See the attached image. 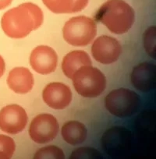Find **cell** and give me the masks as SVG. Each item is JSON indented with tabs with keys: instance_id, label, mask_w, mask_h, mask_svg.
Listing matches in <instances>:
<instances>
[{
	"instance_id": "obj_22",
	"label": "cell",
	"mask_w": 156,
	"mask_h": 159,
	"mask_svg": "<svg viewBox=\"0 0 156 159\" xmlns=\"http://www.w3.org/2000/svg\"><path fill=\"white\" fill-rule=\"evenodd\" d=\"M13 0H0V10H4L11 4Z\"/></svg>"
},
{
	"instance_id": "obj_15",
	"label": "cell",
	"mask_w": 156,
	"mask_h": 159,
	"mask_svg": "<svg viewBox=\"0 0 156 159\" xmlns=\"http://www.w3.org/2000/svg\"><path fill=\"white\" fill-rule=\"evenodd\" d=\"M61 134L63 140L70 145H78L83 143L88 136L85 125L79 121L71 120L62 125Z\"/></svg>"
},
{
	"instance_id": "obj_8",
	"label": "cell",
	"mask_w": 156,
	"mask_h": 159,
	"mask_svg": "<svg viewBox=\"0 0 156 159\" xmlns=\"http://www.w3.org/2000/svg\"><path fill=\"white\" fill-rule=\"evenodd\" d=\"M91 51L94 60L101 64L109 65L120 59L122 46L116 38L108 35H102L94 40Z\"/></svg>"
},
{
	"instance_id": "obj_17",
	"label": "cell",
	"mask_w": 156,
	"mask_h": 159,
	"mask_svg": "<svg viewBox=\"0 0 156 159\" xmlns=\"http://www.w3.org/2000/svg\"><path fill=\"white\" fill-rule=\"evenodd\" d=\"M34 159H65V154L59 147L50 145L38 150L35 153Z\"/></svg>"
},
{
	"instance_id": "obj_13",
	"label": "cell",
	"mask_w": 156,
	"mask_h": 159,
	"mask_svg": "<svg viewBox=\"0 0 156 159\" xmlns=\"http://www.w3.org/2000/svg\"><path fill=\"white\" fill-rule=\"evenodd\" d=\"M34 84L33 74L26 67H15L9 73L7 84L10 89L16 94H27L32 90Z\"/></svg>"
},
{
	"instance_id": "obj_18",
	"label": "cell",
	"mask_w": 156,
	"mask_h": 159,
	"mask_svg": "<svg viewBox=\"0 0 156 159\" xmlns=\"http://www.w3.org/2000/svg\"><path fill=\"white\" fill-rule=\"evenodd\" d=\"M143 45L148 56L155 59L156 45V28L155 26H151L145 31L143 34Z\"/></svg>"
},
{
	"instance_id": "obj_2",
	"label": "cell",
	"mask_w": 156,
	"mask_h": 159,
	"mask_svg": "<svg viewBox=\"0 0 156 159\" xmlns=\"http://www.w3.org/2000/svg\"><path fill=\"white\" fill-rule=\"evenodd\" d=\"M95 18L112 33L123 34L134 25L135 13L123 0H108L99 9Z\"/></svg>"
},
{
	"instance_id": "obj_10",
	"label": "cell",
	"mask_w": 156,
	"mask_h": 159,
	"mask_svg": "<svg viewBox=\"0 0 156 159\" xmlns=\"http://www.w3.org/2000/svg\"><path fill=\"white\" fill-rule=\"evenodd\" d=\"M30 65L39 74H50L57 68V53L48 45L37 46L30 53Z\"/></svg>"
},
{
	"instance_id": "obj_21",
	"label": "cell",
	"mask_w": 156,
	"mask_h": 159,
	"mask_svg": "<svg viewBox=\"0 0 156 159\" xmlns=\"http://www.w3.org/2000/svg\"><path fill=\"white\" fill-rule=\"evenodd\" d=\"M89 0H75L74 4V13L82 11L86 8Z\"/></svg>"
},
{
	"instance_id": "obj_9",
	"label": "cell",
	"mask_w": 156,
	"mask_h": 159,
	"mask_svg": "<svg viewBox=\"0 0 156 159\" xmlns=\"http://www.w3.org/2000/svg\"><path fill=\"white\" fill-rule=\"evenodd\" d=\"M27 114L21 105L13 104L0 110V129L10 134L22 132L27 126Z\"/></svg>"
},
{
	"instance_id": "obj_5",
	"label": "cell",
	"mask_w": 156,
	"mask_h": 159,
	"mask_svg": "<svg viewBox=\"0 0 156 159\" xmlns=\"http://www.w3.org/2000/svg\"><path fill=\"white\" fill-rule=\"evenodd\" d=\"M104 105L112 116L126 118L137 112L140 106V98L135 91L121 88L110 91L105 96Z\"/></svg>"
},
{
	"instance_id": "obj_6",
	"label": "cell",
	"mask_w": 156,
	"mask_h": 159,
	"mask_svg": "<svg viewBox=\"0 0 156 159\" xmlns=\"http://www.w3.org/2000/svg\"><path fill=\"white\" fill-rule=\"evenodd\" d=\"M59 125L57 119L51 114L38 115L29 126V135L34 142L39 144L54 140L59 133Z\"/></svg>"
},
{
	"instance_id": "obj_20",
	"label": "cell",
	"mask_w": 156,
	"mask_h": 159,
	"mask_svg": "<svg viewBox=\"0 0 156 159\" xmlns=\"http://www.w3.org/2000/svg\"><path fill=\"white\" fill-rule=\"evenodd\" d=\"M16 145L13 138L7 135L0 134V151L5 153L11 158L14 154Z\"/></svg>"
},
{
	"instance_id": "obj_23",
	"label": "cell",
	"mask_w": 156,
	"mask_h": 159,
	"mask_svg": "<svg viewBox=\"0 0 156 159\" xmlns=\"http://www.w3.org/2000/svg\"><path fill=\"white\" fill-rule=\"evenodd\" d=\"M5 70H6L5 61H4L3 58L0 56V77L2 76V75L4 74V73H5Z\"/></svg>"
},
{
	"instance_id": "obj_1",
	"label": "cell",
	"mask_w": 156,
	"mask_h": 159,
	"mask_svg": "<svg viewBox=\"0 0 156 159\" xmlns=\"http://www.w3.org/2000/svg\"><path fill=\"white\" fill-rule=\"evenodd\" d=\"M43 20L40 7L32 2H25L6 12L1 20V26L9 38L20 39L39 28Z\"/></svg>"
},
{
	"instance_id": "obj_7",
	"label": "cell",
	"mask_w": 156,
	"mask_h": 159,
	"mask_svg": "<svg viewBox=\"0 0 156 159\" xmlns=\"http://www.w3.org/2000/svg\"><path fill=\"white\" fill-rule=\"evenodd\" d=\"M132 137V134L129 129L116 126L104 133L101 142L104 151L112 157H116L122 155L129 150Z\"/></svg>"
},
{
	"instance_id": "obj_11",
	"label": "cell",
	"mask_w": 156,
	"mask_h": 159,
	"mask_svg": "<svg viewBox=\"0 0 156 159\" xmlns=\"http://www.w3.org/2000/svg\"><path fill=\"white\" fill-rule=\"evenodd\" d=\"M73 94L67 85L60 82H53L44 88L42 99L51 108L62 110L67 108L71 103Z\"/></svg>"
},
{
	"instance_id": "obj_4",
	"label": "cell",
	"mask_w": 156,
	"mask_h": 159,
	"mask_svg": "<svg viewBox=\"0 0 156 159\" xmlns=\"http://www.w3.org/2000/svg\"><path fill=\"white\" fill-rule=\"evenodd\" d=\"M97 34V25L91 18L78 16L70 18L62 28L64 40L70 45L87 46Z\"/></svg>"
},
{
	"instance_id": "obj_3",
	"label": "cell",
	"mask_w": 156,
	"mask_h": 159,
	"mask_svg": "<svg viewBox=\"0 0 156 159\" xmlns=\"http://www.w3.org/2000/svg\"><path fill=\"white\" fill-rule=\"evenodd\" d=\"M71 80L75 91L84 98L99 97L106 88L105 74L91 65L84 66L78 69Z\"/></svg>"
},
{
	"instance_id": "obj_24",
	"label": "cell",
	"mask_w": 156,
	"mask_h": 159,
	"mask_svg": "<svg viewBox=\"0 0 156 159\" xmlns=\"http://www.w3.org/2000/svg\"><path fill=\"white\" fill-rule=\"evenodd\" d=\"M0 159H10V157L7 154H6L5 153L0 151Z\"/></svg>"
},
{
	"instance_id": "obj_14",
	"label": "cell",
	"mask_w": 156,
	"mask_h": 159,
	"mask_svg": "<svg viewBox=\"0 0 156 159\" xmlns=\"http://www.w3.org/2000/svg\"><path fill=\"white\" fill-rule=\"evenodd\" d=\"M89 65H92L89 55L83 50H74L64 56L62 62V70L67 78L71 79L78 69Z\"/></svg>"
},
{
	"instance_id": "obj_12",
	"label": "cell",
	"mask_w": 156,
	"mask_h": 159,
	"mask_svg": "<svg viewBox=\"0 0 156 159\" xmlns=\"http://www.w3.org/2000/svg\"><path fill=\"white\" fill-rule=\"evenodd\" d=\"M155 65L152 62H144L134 67L131 73L133 86L142 92H149L155 87Z\"/></svg>"
},
{
	"instance_id": "obj_16",
	"label": "cell",
	"mask_w": 156,
	"mask_h": 159,
	"mask_svg": "<svg viewBox=\"0 0 156 159\" xmlns=\"http://www.w3.org/2000/svg\"><path fill=\"white\" fill-rule=\"evenodd\" d=\"M45 7L56 14L74 13L75 0H42Z\"/></svg>"
},
{
	"instance_id": "obj_19",
	"label": "cell",
	"mask_w": 156,
	"mask_h": 159,
	"mask_svg": "<svg viewBox=\"0 0 156 159\" xmlns=\"http://www.w3.org/2000/svg\"><path fill=\"white\" fill-rule=\"evenodd\" d=\"M70 159H102V154L94 148L81 147L71 153Z\"/></svg>"
}]
</instances>
